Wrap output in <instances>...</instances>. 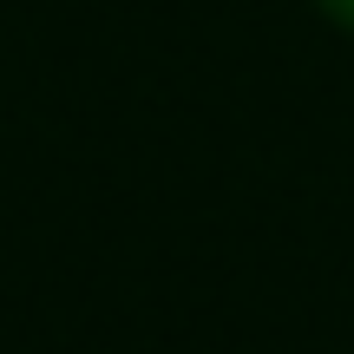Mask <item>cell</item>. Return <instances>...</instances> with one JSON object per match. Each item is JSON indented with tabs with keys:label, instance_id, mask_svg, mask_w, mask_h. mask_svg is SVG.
Returning <instances> with one entry per match:
<instances>
[{
	"label": "cell",
	"instance_id": "1",
	"mask_svg": "<svg viewBox=\"0 0 354 354\" xmlns=\"http://www.w3.org/2000/svg\"><path fill=\"white\" fill-rule=\"evenodd\" d=\"M315 7H322V13H328V20H335V26H348V33H354V0H315Z\"/></svg>",
	"mask_w": 354,
	"mask_h": 354
}]
</instances>
